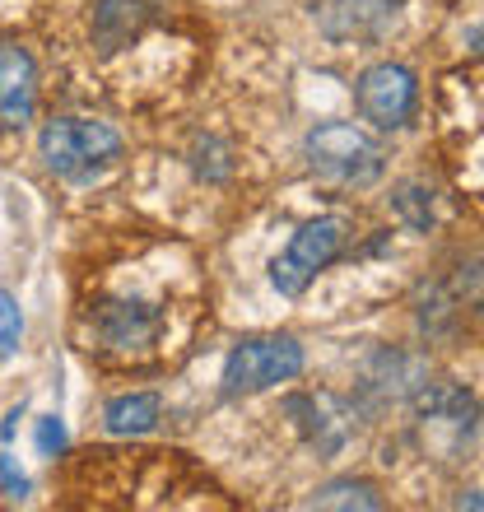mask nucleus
<instances>
[{
  "label": "nucleus",
  "mask_w": 484,
  "mask_h": 512,
  "mask_svg": "<svg viewBox=\"0 0 484 512\" xmlns=\"http://www.w3.org/2000/svg\"><path fill=\"white\" fill-rule=\"evenodd\" d=\"M24 340V312H19V298L10 289H0V364H10L14 350Z\"/></svg>",
  "instance_id": "4468645a"
},
{
  "label": "nucleus",
  "mask_w": 484,
  "mask_h": 512,
  "mask_svg": "<svg viewBox=\"0 0 484 512\" xmlns=\"http://www.w3.org/2000/svg\"><path fill=\"white\" fill-rule=\"evenodd\" d=\"M308 364V354L294 336H252L238 340L224 359V378H219V391L229 401H242V396H256V391H270L280 382H294Z\"/></svg>",
  "instance_id": "7ed1b4c3"
},
{
  "label": "nucleus",
  "mask_w": 484,
  "mask_h": 512,
  "mask_svg": "<svg viewBox=\"0 0 484 512\" xmlns=\"http://www.w3.org/2000/svg\"><path fill=\"white\" fill-rule=\"evenodd\" d=\"M33 98H38V70L24 47L5 42L0 47V122L5 126H28L33 117Z\"/></svg>",
  "instance_id": "6e6552de"
},
{
  "label": "nucleus",
  "mask_w": 484,
  "mask_h": 512,
  "mask_svg": "<svg viewBox=\"0 0 484 512\" xmlns=\"http://www.w3.org/2000/svg\"><path fill=\"white\" fill-rule=\"evenodd\" d=\"M308 163L312 173L336 187H373L387 173L382 145L354 122H322L308 131Z\"/></svg>",
  "instance_id": "f03ea898"
},
{
  "label": "nucleus",
  "mask_w": 484,
  "mask_h": 512,
  "mask_svg": "<svg viewBox=\"0 0 484 512\" xmlns=\"http://www.w3.org/2000/svg\"><path fill=\"white\" fill-rule=\"evenodd\" d=\"M401 19V0H317L312 24L331 42H377Z\"/></svg>",
  "instance_id": "423d86ee"
},
{
  "label": "nucleus",
  "mask_w": 484,
  "mask_h": 512,
  "mask_svg": "<svg viewBox=\"0 0 484 512\" xmlns=\"http://www.w3.org/2000/svg\"><path fill=\"white\" fill-rule=\"evenodd\" d=\"M154 326H159V312L145 308V303H103V312H98V331L117 350L145 345L154 336Z\"/></svg>",
  "instance_id": "9d476101"
},
{
  "label": "nucleus",
  "mask_w": 484,
  "mask_h": 512,
  "mask_svg": "<svg viewBox=\"0 0 484 512\" xmlns=\"http://www.w3.org/2000/svg\"><path fill=\"white\" fill-rule=\"evenodd\" d=\"M38 145L47 168L70 182H89L121 159V135L108 122H84V117H52L42 126Z\"/></svg>",
  "instance_id": "f257e3e1"
},
{
  "label": "nucleus",
  "mask_w": 484,
  "mask_h": 512,
  "mask_svg": "<svg viewBox=\"0 0 484 512\" xmlns=\"http://www.w3.org/2000/svg\"><path fill=\"white\" fill-rule=\"evenodd\" d=\"M303 508H336V512H377L382 508V494H377L368 480H354V475H345V480H331V485H322L317 494H312Z\"/></svg>",
  "instance_id": "f8f14e48"
},
{
  "label": "nucleus",
  "mask_w": 484,
  "mask_h": 512,
  "mask_svg": "<svg viewBox=\"0 0 484 512\" xmlns=\"http://www.w3.org/2000/svg\"><path fill=\"white\" fill-rule=\"evenodd\" d=\"M396 215L415 233H429V224H433V187L429 182H401V187H396Z\"/></svg>",
  "instance_id": "ddd939ff"
},
{
  "label": "nucleus",
  "mask_w": 484,
  "mask_h": 512,
  "mask_svg": "<svg viewBox=\"0 0 484 512\" xmlns=\"http://www.w3.org/2000/svg\"><path fill=\"white\" fill-rule=\"evenodd\" d=\"M471 308L475 312L484 308V270L461 266L452 275H443V280L424 284V294H419V326L429 336H447V331H457L461 317Z\"/></svg>",
  "instance_id": "0eeeda50"
},
{
  "label": "nucleus",
  "mask_w": 484,
  "mask_h": 512,
  "mask_svg": "<svg viewBox=\"0 0 484 512\" xmlns=\"http://www.w3.org/2000/svg\"><path fill=\"white\" fill-rule=\"evenodd\" d=\"M159 396L154 391H131V396H117V401H108V410H103V424H108V433H117V438H140V433H149L154 424H159Z\"/></svg>",
  "instance_id": "9b49d317"
},
{
  "label": "nucleus",
  "mask_w": 484,
  "mask_h": 512,
  "mask_svg": "<svg viewBox=\"0 0 484 512\" xmlns=\"http://www.w3.org/2000/svg\"><path fill=\"white\" fill-rule=\"evenodd\" d=\"M345 247H350V224L340 215L308 219V224L289 238V247L270 261V284H275L284 298L308 294V284L317 280L322 270L336 266L340 256H345Z\"/></svg>",
  "instance_id": "20e7f679"
},
{
  "label": "nucleus",
  "mask_w": 484,
  "mask_h": 512,
  "mask_svg": "<svg viewBox=\"0 0 484 512\" xmlns=\"http://www.w3.org/2000/svg\"><path fill=\"white\" fill-rule=\"evenodd\" d=\"M61 447H66V429H61V419L42 415L38 419V452H42V457H56Z\"/></svg>",
  "instance_id": "2eb2a0df"
},
{
  "label": "nucleus",
  "mask_w": 484,
  "mask_h": 512,
  "mask_svg": "<svg viewBox=\"0 0 484 512\" xmlns=\"http://www.w3.org/2000/svg\"><path fill=\"white\" fill-rule=\"evenodd\" d=\"M354 98H359L363 122H373L377 131H401L419 108V80L410 66H396V61H377L359 75L354 84Z\"/></svg>",
  "instance_id": "39448f33"
},
{
  "label": "nucleus",
  "mask_w": 484,
  "mask_h": 512,
  "mask_svg": "<svg viewBox=\"0 0 484 512\" xmlns=\"http://www.w3.org/2000/svg\"><path fill=\"white\" fill-rule=\"evenodd\" d=\"M457 508H484V494H461Z\"/></svg>",
  "instance_id": "dca6fc26"
},
{
  "label": "nucleus",
  "mask_w": 484,
  "mask_h": 512,
  "mask_svg": "<svg viewBox=\"0 0 484 512\" xmlns=\"http://www.w3.org/2000/svg\"><path fill=\"white\" fill-rule=\"evenodd\" d=\"M149 0H98L94 5V42L103 56H117L149 28Z\"/></svg>",
  "instance_id": "1a4fd4ad"
}]
</instances>
